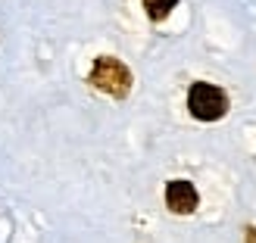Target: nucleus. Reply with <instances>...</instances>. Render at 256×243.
<instances>
[{
  "label": "nucleus",
  "instance_id": "nucleus-1",
  "mask_svg": "<svg viewBox=\"0 0 256 243\" xmlns=\"http://www.w3.org/2000/svg\"><path fill=\"white\" fill-rule=\"evenodd\" d=\"M88 84H91L94 91L106 94V97L122 100V97L132 94L134 78H132V69H128L122 59H116V56H97L91 75H88Z\"/></svg>",
  "mask_w": 256,
  "mask_h": 243
},
{
  "label": "nucleus",
  "instance_id": "nucleus-2",
  "mask_svg": "<svg viewBox=\"0 0 256 243\" xmlns=\"http://www.w3.org/2000/svg\"><path fill=\"white\" fill-rule=\"evenodd\" d=\"M228 106H232V100H228V94L219 84H210V81H194L190 84L188 112L197 122H219V119L228 116Z\"/></svg>",
  "mask_w": 256,
  "mask_h": 243
},
{
  "label": "nucleus",
  "instance_id": "nucleus-3",
  "mask_svg": "<svg viewBox=\"0 0 256 243\" xmlns=\"http://www.w3.org/2000/svg\"><path fill=\"white\" fill-rule=\"evenodd\" d=\"M166 206H169V212L175 215H190V212H197L200 206V194H197V187L190 184V181H169L166 184Z\"/></svg>",
  "mask_w": 256,
  "mask_h": 243
},
{
  "label": "nucleus",
  "instance_id": "nucleus-4",
  "mask_svg": "<svg viewBox=\"0 0 256 243\" xmlns=\"http://www.w3.org/2000/svg\"><path fill=\"white\" fill-rule=\"evenodd\" d=\"M175 6H178V0H144V12L150 22H162Z\"/></svg>",
  "mask_w": 256,
  "mask_h": 243
},
{
  "label": "nucleus",
  "instance_id": "nucleus-5",
  "mask_svg": "<svg viewBox=\"0 0 256 243\" xmlns=\"http://www.w3.org/2000/svg\"><path fill=\"white\" fill-rule=\"evenodd\" d=\"M244 240H247V243H256V228H253V225L244 228Z\"/></svg>",
  "mask_w": 256,
  "mask_h": 243
}]
</instances>
